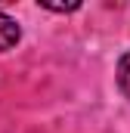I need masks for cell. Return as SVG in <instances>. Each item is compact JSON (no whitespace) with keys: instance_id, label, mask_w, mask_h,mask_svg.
Instances as JSON below:
<instances>
[{"instance_id":"3957f363","label":"cell","mask_w":130,"mask_h":133,"mask_svg":"<svg viewBox=\"0 0 130 133\" xmlns=\"http://www.w3.org/2000/svg\"><path fill=\"white\" fill-rule=\"evenodd\" d=\"M40 6H43V9H53V12H74V9H77V6H81V3H40Z\"/></svg>"},{"instance_id":"7a4b0ae2","label":"cell","mask_w":130,"mask_h":133,"mask_svg":"<svg viewBox=\"0 0 130 133\" xmlns=\"http://www.w3.org/2000/svg\"><path fill=\"white\" fill-rule=\"evenodd\" d=\"M118 87H121V93L130 99V50L121 56V62H118Z\"/></svg>"},{"instance_id":"6da1fadb","label":"cell","mask_w":130,"mask_h":133,"mask_svg":"<svg viewBox=\"0 0 130 133\" xmlns=\"http://www.w3.org/2000/svg\"><path fill=\"white\" fill-rule=\"evenodd\" d=\"M19 37H22L19 22H16V19H9L6 12H0V53L12 50V46L19 43Z\"/></svg>"}]
</instances>
